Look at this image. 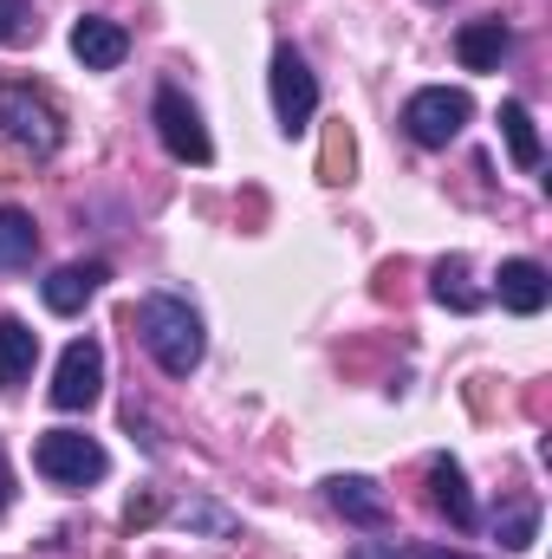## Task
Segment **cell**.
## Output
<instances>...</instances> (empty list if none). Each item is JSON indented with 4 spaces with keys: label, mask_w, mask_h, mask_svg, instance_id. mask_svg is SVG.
Returning <instances> with one entry per match:
<instances>
[{
    "label": "cell",
    "mask_w": 552,
    "mask_h": 559,
    "mask_svg": "<svg viewBox=\"0 0 552 559\" xmlns=\"http://www.w3.org/2000/svg\"><path fill=\"white\" fill-rule=\"evenodd\" d=\"M137 332H143V352L163 365V378H189V371L202 365V352H208L195 306L176 299V293H149V299H143L137 306Z\"/></svg>",
    "instance_id": "6da1fadb"
},
{
    "label": "cell",
    "mask_w": 552,
    "mask_h": 559,
    "mask_svg": "<svg viewBox=\"0 0 552 559\" xmlns=\"http://www.w3.org/2000/svg\"><path fill=\"white\" fill-rule=\"evenodd\" d=\"M33 468H39L52 488H92V481H105L111 455H105V442H92L85 429H46L39 449H33Z\"/></svg>",
    "instance_id": "7a4b0ae2"
},
{
    "label": "cell",
    "mask_w": 552,
    "mask_h": 559,
    "mask_svg": "<svg viewBox=\"0 0 552 559\" xmlns=\"http://www.w3.org/2000/svg\"><path fill=\"white\" fill-rule=\"evenodd\" d=\"M0 131L20 143V150H33V156H52V150L65 143V118H59V105H52L46 92H33V85H0Z\"/></svg>",
    "instance_id": "3957f363"
},
{
    "label": "cell",
    "mask_w": 552,
    "mask_h": 559,
    "mask_svg": "<svg viewBox=\"0 0 552 559\" xmlns=\"http://www.w3.org/2000/svg\"><path fill=\"white\" fill-rule=\"evenodd\" d=\"M468 118H475V105H468V92H455V85H422L410 105H404V131H410L422 150H448V143L461 138Z\"/></svg>",
    "instance_id": "277c9868"
},
{
    "label": "cell",
    "mask_w": 552,
    "mask_h": 559,
    "mask_svg": "<svg viewBox=\"0 0 552 559\" xmlns=\"http://www.w3.org/2000/svg\"><path fill=\"white\" fill-rule=\"evenodd\" d=\"M105 391V345L98 338H72L59 352V371H52V404L59 411H92Z\"/></svg>",
    "instance_id": "5b68a950"
},
{
    "label": "cell",
    "mask_w": 552,
    "mask_h": 559,
    "mask_svg": "<svg viewBox=\"0 0 552 559\" xmlns=\"http://www.w3.org/2000/svg\"><path fill=\"white\" fill-rule=\"evenodd\" d=\"M149 118H156V138H163V150L176 156V163H208L215 156V143H208V131H202V111L182 98V92H156V105H149Z\"/></svg>",
    "instance_id": "8992f818"
},
{
    "label": "cell",
    "mask_w": 552,
    "mask_h": 559,
    "mask_svg": "<svg viewBox=\"0 0 552 559\" xmlns=\"http://www.w3.org/2000/svg\"><path fill=\"white\" fill-rule=\"evenodd\" d=\"M274 111H279V131L292 138V131H305L312 124V111H319V79H312V66L292 52V46H279L274 52Z\"/></svg>",
    "instance_id": "52a82bcc"
},
{
    "label": "cell",
    "mask_w": 552,
    "mask_h": 559,
    "mask_svg": "<svg viewBox=\"0 0 552 559\" xmlns=\"http://www.w3.org/2000/svg\"><path fill=\"white\" fill-rule=\"evenodd\" d=\"M72 52H79L85 72H118L124 52H131V33H124L118 20H105V13H85V20L72 26Z\"/></svg>",
    "instance_id": "ba28073f"
},
{
    "label": "cell",
    "mask_w": 552,
    "mask_h": 559,
    "mask_svg": "<svg viewBox=\"0 0 552 559\" xmlns=\"http://www.w3.org/2000/svg\"><path fill=\"white\" fill-rule=\"evenodd\" d=\"M111 280L105 261H65L59 274L46 280L39 293H46V312H59V319H72V312H85L92 299H98V286Z\"/></svg>",
    "instance_id": "9c48e42d"
},
{
    "label": "cell",
    "mask_w": 552,
    "mask_h": 559,
    "mask_svg": "<svg viewBox=\"0 0 552 559\" xmlns=\"http://www.w3.org/2000/svg\"><path fill=\"white\" fill-rule=\"evenodd\" d=\"M507 52H514V26H507V20H468V26L455 33V59H461L468 72H501Z\"/></svg>",
    "instance_id": "30bf717a"
},
{
    "label": "cell",
    "mask_w": 552,
    "mask_h": 559,
    "mask_svg": "<svg viewBox=\"0 0 552 559\" xmlns=\"http://www.w3.org/2000/svg\"><path fill=\"white\" fill-rule=\"evenodd\" d=\"M325 495H332V508H338L351 527H384V521H391V501L377 495L371 475H332Z\"/></svg>",
    "instance_id": "8fae6325"
},
{
    "label": "cell",
    "mask_w": 552,
    "mask_h": 559,
    "mask_svg": "<svg viewBox=\"0 0 552 559\" xmlns=\"http://www.w3.org/2000/svg\"><path fill=\"white\" fill-rule=\"evenodd\" d=\"M501 306L507 312H520V319H533V312H547V299H552V280L540 261H501Z\"/></svg>",
    "instance_id": "7c38bea8"
},
{
    "label": "cell",
    "mask_w": 552,
    "mask_h": 559,
    "mask_svg": "<svg viewBox=\"0 0 552 559\" xmlns=\"http://www.w3.org/2000/svg\"><path fill=\"white\" fill-rule=\"evenodd\" d=\"M429 488H435V508H442V514H448L461 534L481 521V514H475V495H468V475H461V462L435 455V462H429Z\"/></svg>",
    "instance_id": "4fadbf2b"
},
{
    "label": "cell",
    "mask_w": 552,
    "mask_h": 559,
    "mask_svg": "<svg viewBox=\"0 0 552 559\" xmlns=\"http://www.w3.org/2000/svg\"><path fill=\"white\" fill-rule=\"evenodd\" d=\"M33 358H39V332H33L26 319H0V384H7V391L26 384Z\"/></svg>",
    "instance_id": "5bb4252c"
},
{
    "label": "cell",
    "mask_w": 552,
    "mask_h": 559,
    "mask_svg": "<svg viewBox=\"0 0 552 559\" xmlns=\"http://www.w3.org/2000/svg\"><path fill=\"white\" fill-rule=\"evenodd\" d=\"M33 254H39V228H33V215H26V209H0V274L33 267Z\"/></svg>",
    "instance_id": "9a60e30c"
},
{
    "label": "cell",
    "mask_w": 552,
    "mask_h": 559,
    "mask_svg": "<svg viewBox=\"0 0 552 559\" xmlns=\"http://www.w3.org/2000/svg\"><path fill=\"white\" fill-rule=\"evenodd\" d=\"M501 138H507V150H514L520 169H540V131H533V111H527L520 98L501 105Z\"/></svg>",
    "instance_id": "2e32d148"
},
{
    "label": "cell",
    "mask_w": 552,
    "mask_h": 559,
    "mask_svg": "<svg viewBox=\"0 0 552 559\" xmlns=\"http://www.w3.org/2000/svg\"><path fill=\"white\" fill-rule=\"evenodd\" d=\"M176 527L208 534V540H235V534H241V521H235L221 501H182V508H176Z\"/></svg>",
    "instance_id": "e0dca14e"
},
{
    "label": "cell",
    "mask_w": 552,
    "mask_h": 559,
    "mask_svg": "<svg viewBox=\"0 0 552 559\" xmlns=\"http://www.w3.org/2000/svg\"><path fill=\"white\" fill-rule=\"evenodd\" d=\"M435 299H442V306H455V312H475V306H481V293L468 286V261H461V254L435 261Z\"/></svg>",
    "instance_id": "ac0fdd59"
},
{
    "label": "cell",
    "mask_w": 552,
    "mask_h": 559,
    "mask_svg": "<svg viewBox=\"0 0 552 559\" xmlns=\"http://www.w3.org/2000/svg\"><path fill=\"white\" fill-rule=\"evenodd\" d=\"M494 534H501V547H507V554H527V547L540 540V508H533V501L507 508V514L494 521Z\"/></svg>",
    "instance_id": "d6986e66"
},
{
    "label": "cell",
    "mask_w": 552,
    "mask_h": 559,
    "mask_svg": "<svg viewBox=\"0 0 552 559\" xmlns=\"http://www.w3.org/2000/svg\"><path fill=\"white\" fill-rule=\"evenodd\" d=\"M26 39H39L33 7L26 0H0V46H26Z\"/></svg>",
    "instance_id": "ffe728a7"
},
{
    "label": "cell",
    "mask_w": 552,
    "mask_h": 559,
    "mask_svg": "<svg viewBox=\"0 0 552 559\" xmlns=\"http://www.w3.org/2000/svg\"><path fill=\"white\" fill-rule=\"evenodd\" d=\"M325 182H351V138L345 131L325 138Z\"/></svg>",
    "instance_id": "44dd1931"
},
{
    "label": "cell",
    "mask_w": 552,
    "mask_h": 559,
    "mask_svg": "<svg viewBox=\"0 0 552 559\" xmlns=\"http://www.w3.org/2000/svg\"><path fill=\"white\" fill-rule=\"evenodd\" d=\"M149 521H156V501H149V495H137V501L124 508V527H149Z\"/></svg>",
    "instance_id": "7402d4cb"
},
{
    "label": "cell",
    "mask_w": 552,
    "mask_h": 559,
    "mask_svg": "<svg viewBox=\"0 0 552 559\" xmlns=\"http://www.w3.org/2000/svg\"><path fill=\"white\" fill-rule=\"evenodd\" d=\"M351 559H404V554H397V540H358Z\"/></svg>",
    "instance_id": "603a6c76"
},
{
    "label": "cell",
    "mask_w": 552,
    "mask_h": 559,
    "mask_svg": "<svg viewBox=\"0 0 552 559\" xmlns=\"http://www.w3.org/2000/svg\"><path fill=\"white\" fill-rule=\"evenodd\" d=\"M404 559H468V554H448V547H416V554H404Z\"/></svg>",
    "instance_id": "cb8c5ba5"
},
{
    "label": "cell",
    "mask_w": 552,
    "mask_h": 559,
    "mask_svg": "<svg viewBox=\"0 0 552 559\" xmlns=\"http://www.w3.org/2000/svg\"><path fill=\"white\" fill-rule=\"evenodd\" d=\"M7 495H13V475H7V455H0V508H7Z\"/></svg>",
    "instance_id": "d4e9b609"
}]
</instances>
